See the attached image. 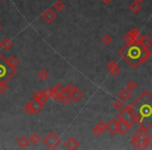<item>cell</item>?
<instances>
[{
    "label": "cell",
    "mask_w": 152,
    "mask_h": 150,
    "mask_svg": "<svg viewBox=\"0 0 152 150\" xmlns=\"http://www.w3.org/2000/svg\"><path fill=\"white\" fill-rule=\"evenodd\" d=\"M139 43H141L144 47L146 48H150L152 46V38L149 36H142L141 39L137 41Z\"/></svg>",
    "instance_id": "cell-17"
},
{
    "label": "cell",
    "mask_w": 152,
    "mask_h": 150,
    "mask_svg": "<svg viewBox=\"0 0 152 150\" xmlns=\"http://www.w3.org/2000/svg\"><path fill=\"white\" fill-rule=\"evenodd\" d=\"M0 47H1V42H0Z\"/></svg>",
    "instance_id": "cell-39"
},
{
    "label": "cell",
    "mask_w": 152,
    "mask_h": 150,
    "mask_svg": "<svg viewBox=\"0 0 152 150\" xmlns=\"http://www.w3.org/2000/svg\"><path fill=\"white\" fill-rule=\"evenodd\" d=\"M118 54L132 69L139 68V66L146 63L151 56L149 48L144 47L137 41H135L132 44H125V46H123L119 50Z\"/></svg>",
    "instance_id": "cell-2"
},
{
    "label": "cell",
    "mask_w": 152,
    "mask_h": 150,
    "mask_svg": "<svg viewBox=\"0 0 152 150\" xmlns=\"http://www.w3.org/2000/svg\"><path fill=\"white\" fill-rule=\"evenodd\" d=\"M29 139H27V138L25 137V135H21V137L19 138V139L17 140V144L18 146H19L20 148H22V149H24V148H26L28 145H29Z\"/></svg>",
    "instance_id": "cell-18"
},
{
    "label": "cell",
    "mask_w": 152,
    "mask_h": 150,
    "mask_svg": "<svg viewBox=\"0 0 152 150\" xmlns=\"http://www.w3.org/2000/svg\"><path fill=\"white\" fill-rule=\"evenodd\" d=\"M150 135L148 133V130L143 129L140 127L132 135H131V145L134 149H147L150 146Z\"/></svg>",
    "instance_id": "cell-3"
},
{
    "label": "cell",
    "mask_w": 152,
    "mask_h": 150,
    "mask_svg": "<svg viewBox=\"0 0 152 150\" xmlns=\"http://www.w3.org/2000/svg\"><path fill=\"white\" fill-rule=\"evenodd\" d=\"M117 119L118 120H123L128 123V124L132 125L134 123H137V117L135 112L133 110V108H131V105H126L121 110H119V114L117 115Z\"/></svg>",
    "instance_id": "cell-5"
},
{
    "label": "cell",
    "mask_w": 152,
    "mask_h": 150,
    "mask_svg": "<svg viewBox=\"0 0 152 150\" xmlns=\"http://www.w3.org/2000/svg\"><path fill=\"white\" fill-rule=\"evenodd\" d=\"M117 125H118V119L113 118L107 123H105V130H107L112 135H116L118 133V131H117Z\"/></svg>",
    "instance_id": "cell-8"
},
{
    "label": "cell",
    "mask_w": 152,
    "mask_h": 150,
    "mask_svg": "<svg viewBox=\"0 0 152 150\" xmlns=\"http://www.w3.org/2000/svg\"><path fill=\"white\" fill-rule=\"evenodd\" d=\"M74 89H75V87H74V85H73V83H68V85L65 87V93L70 94L72 91H73Z\"/></svg>",
    "instance_id": "cell-34"
},
{
    "label": "cell",
    "mask_w": 152,
    "mask_h": 150,
    "mask_svg": "<svg viewBox=\"0 0 152 150\" xmlns=\"http://www.w3.org/2000/svg\"><path fill=\"white\" fill-rule=\"evenodd\" d=\"M17 73V68H13L9 65L4 55L0 53V83L9 81Z\"/></svg>",
    "instance_id": "cell-4"
},
{
    "label": "cell",
    "mask_w": 152,
    "mask_h": 150,
    "mask_svg": "<svg viewBox=\"0 0 152 150\" xmlns=\"http://www.w3.org/2000/svg\"><path fill=\"white\" fill-rule=\"evenodd\" d=\"M107 69L112 76H118L119 74L121 73L120 67H119V66L117 65L116 61H113V59H110V61L107 63Z\"/></svg>",
    "instance_id": "cell-10"
},
{
    "label": "cell",
    "mask_w": 152,
    "mask_h": 150,
    "mask_svg": "<svg viewBox=\"0 0 152 150\" xmlns=\"http://www.w3.org/2000/svg\"><path fill=\"white\" fill-rule=\"evenodd\" d=\"M134 1H137V2H139V3H142L144 0H134Z\"/></svg>",
    "instance_id": "cell-37"
},
{
    "label": "cell",
    "mask_w": 152,
    "mask_h": 150,
    "mask_svg": "<svg viewBox=\"0 0 152 150\" xmlns=\"http://www.w3.org/2000/svg\"><path fill=\"white\" fill-rule=\"evenodd\" d=\"M104 130H105V123H104L103 121H100V122L94 127L92 131H93V133L96 137H99V135H101V133L103 132Z\"/></svg>",
    "instance_id": "cell-16"
},
{
    "label": "cell",
    "mask_w": 152,
    "mask_h": 150,
    "mask_svg": "<svg viewBox=\"0 0 152 150\" xmlns=\"http://www.w3.org/2000/svg\"><path fill=\"white\" fill-rule=\"evenodd\" d=\"M38 76L42 81H45V80H47V79L49 78V72L47 71V70L43 69V70H41V71H39Z\"/></svg>",
    "instance_id": "cell-25"
},
{
    "label": "cell",
    "mask_w": 152,
    "mask_h": 150,
    "mask_svg": "<svg viewBox=\"0 0 152 150\" xmlns=\"http://www.w3.org/2000/svg\"><path fill=\"white\" fill-rule=\"evenodd\" d=\"M123 41H124L126 44H132V43L135 42V39L133 38V37L130 34V32L128 31L124 37H123Z\"/></svg>",
    "instance_id": "cell-27"
},
{
    "label": "cell",
    "mask_w": 152,
    "mask_h": 150,
    "mask_svg": "<svg viewBox=\"0 0 152 150\" xmlns=\"http://www.w3.org/2000/svg\"><path fill=\"white\" fill-rule=\"evenodd\" d=\"M7 89H9V87H7V81H2V83H0V94H1V95L4 94L5 92L7 91Z\"/></svg>",
    "instance_id": "cell-31"
},
{
    "label": "cell",
    "mask_w": 152,
    "mask_h": 150,
    "mask_svg": "<svg viewBox=\"0 0 152 150\" xmlns=\"http://www.w3.org/2000/svg\"><path fill=\"white\" fill-rule=\"evenodd\" d=\"M129 32H130L131 36H132L133 38L135 39V41H139L140 39H141L142 34H141V32H140V30L137 29V28H135V27L131 28V29L129 30Z\"/></svg>",
    "instance_id": "cell-26"
},
{
    "label": "cell",
    "mask_w": 152,
    "mask_h": 150,
    "mask_svg": "<svg viewBox=\"0 0 152 150\" xmlns=\"http://www.w3.org/2000/svg\"><path fill=\"white\" fill-rule=\"evenodd\" d=\"M129 10L131 11V13H133L134 15H137V14H139L140 12L143 10V7H142L141 3L134 1V2H132L130 5H129Z\"/></svg>",
    "instance_id": "cell-19"
},
{
    "label": "cell",
    "mask_w": 152,
    "mask_h": 150,
    "mask_svg": "<svg viewBox=\"0 0 152 150\" xmlns=\"http://www.w3.org/2000/svg\"><path fill=\"white\" fill-rule=\"evenodd\" d=\"M23 110L26 113V114H28V115H30V114H32V110H31V106H30V103H29V101L27 102V103L25 104V105L23 106Z\"/></svg>",
    "instance_id": "cell-33"
},
{
    "label": "cell",
    "mask_w": 152,
    "mask_h": 150,
    "mask_svg": "<svg viewBox=\"0 0 152 150\" xmlns=\"http://www.w3.org/2000/svg\"><path fill=\"white\" fill-rule=\"evenodd\" d=\"M1 47H2L4 50H7V51H9L10 49L13 47V42H12L11 40H10L9 38H5L4 40L1 42Z\"/></svg>",
    "instance_id": "cell-20"
},
{
    "label": "cell",
    "mask_w": 152,
    "mask_h": 150,
    "mask_svg": "<svg viewBox=\"0 0 152 150\" xmlns=\"http://www.w3.org/2000/svg\"><path fill=\"white\" fill-rule=\"evenodd\" d=\"M41 18H42V19L44 20L46 23L51 24L55 19H56V14L53 12L52 9H48V10H46V11H45L44 13L42 14Z\"/></svg>",
    "instance_id": "cell-7"
},
{
    "label": "cell",
    "mask_w": 152,
    "mask_h": 150,
    "mask_svg": "<svg viewBox=\"0 0 152 150\" xmlns=\"http://www.w3.org/2000/svg\"><path fill=\"white\" fill-rule=\"evenodd\" d=\"M43 96H44L46 99L51 98V96H52V89H50V88L45 89V91H43Z\"/></svg>",
    "instance_id": "cell-32"
},
{
    "label": "cell",
    "mask_w": 152,
    "mask_h": 150,
    "mask_svg": "<svg viewBox=\"0 0 152 150\" xmlns=\"http://www.w3.org/2000/svg\"><path fill=\"white\" fill-rule=\"evenodd\" d=\"M53 7H54V10H56L57 12H63L64 10H65L66 5H65V3H64V1L57 0V1H55L54 4H53Z\"/></svg>",
    "instance_id": "cell-24"
},
{
    "label": "cell",
    "mask_w": 152,
    "mask_h": 150,
    "mask_svg": "<svg viewBox=\"0 0 152 150\" xmlns=\"http://www.w3.org/2000/svg\"><path fill=\"white\" fill-rule=\"evenodd\" d=\"M131 96H132V93H131V91H129L128 89H123L120 91V93L118 94V97L119 99L123 100V101H127V100H129L131 98Z\"/></svg>",
    "instance_id": "cell-15"
},
{
    "label": "cell",
    "mask_w": 152,
    "mask_h": 150,
    "mask_svg": "<svg viewBox=\"0 0 152 150\" xmlns=\"http://www.w3.org/2000/svg\"><path fill=\"white\" fill-rule=\"evenodd\" d=\"M1 28H2V25H1V23H0V30H1Z\"/></svg>",
    "instance_id": "cell-38"
},
{
    "label": "cell",
    "mask_w": 152,
    "mask_h": 150,
    "mask_svg": "<svg viewBox=\"0 0 152 150\" xmlns=\"http://www.w3.org/2000/svg\"><path fill=\"white\" fill-rule=\"evenodd\" d=\"M0 1H1V0H0Z\"/></svg>",
    "instance_id": "cell-41"
},
{
    "label": "cell",
    "mask_w": 152,
    "mask_h": 150,
    "mask_svg": "<svg viewBox=\"0 0 152 150\" xmlns=\"http://www.w3.org/2000/svg\"><path fill=\"white\" fill-rule=\"evenodd\" d=\"M100 1H101V2L103 3V4H110V3L112 2L113 0H100Z\"/></svg>",
    "instance_id": "cell-36"
},
{
    "label": "cell",
    "mask_w": 152,
    "mask_h": 150,
    "mask_svg": "<svg viewBox=\"0 0 152 150\" xmlns=\"http://www.w3.org/2000/svg\"><path fill=\"white\" fill-rule=\"evenodd\" d=\"M131 128V125L123 120H118V125H117V131L121 135H124L128 132V130Z\"/></svg>",
    "instance_id": "cell-11"
},
{
    "label": "cell",
    "mask_w": 152,
    "mask_h": 150,
    "mask_svg": "<svg viewBox=\"0 0 152 150\" xmlns=\"http://www.w3.org/2000/svg\"><path fill=\"white\" fill-rule=\"evenodd\" d=\"M131 108L137 114V123L141 128L149 130L152 127V95L144 91L132 103Z\"/></svg>",
    "instance_id": "cell-1"
},
{
    "label": "cell",
    "mask_w": 152,
    "mask_h": 150,
    "mask_svg": "<svg viewBox=\"0 0 152 150\" xmlns=\"http://www.w3.org/2000/svg\"><path fill=\"white\" fill-rule=\"evenodd\" d=\"M43 143L47 146V148L49 149H55L59 146V144L61 143V140L58 135L55 132L51 131L48 135H46V137L43 139Z\"/></svg>",
    "instance_id": "cell-6"
},
{
    "label": "cell",
    "mask_w": 152,
    "mask_h": 150,
    "mask_svg": "<svg viewBox=\"0 0 152 150\" xmlns=\"http://www.w3.org/2000/svg\"><path fill=\"white\" fill-rule=\"evenodd\" d=\"M150 144H151V146H152V143H150Z\"/></svg>",
    "instance_id": "cell-40"
},
{
    "label": "cell",
    "mask_w": 152,
    "mask_h": 150,
    "mask_svg": "<svg viewBox=\"0 0 152 150\" xmlns=\"http://www.w3.org/2000/svg\"><path fill=\"white\" fill-rule=\"evenodd\" d=\"M59 101H61V103L63 104V105H68V104L70 103V101H71L70 95L68 93H64L63 95L61 96V98H59Z\"/></svg>",
    "instance_id": "cell-22"
},
{
    "label": "cell",
    "mask_w": 152,
    "mask_h": 150,
    "mask_svg": "<svg viewBox=\"0 0 152 150\" xmlns=\"http://www.w3.org/2000/svg\"><path fill=\"white\" fill-rule=\"evenodd\" d=\"M79 146H80V143H79L78 140H76L75 138H70L65 143V147L69 150H76Z\"/></svg>",
    "instance_id": "cell-13"
},
{
    "label": "cell",
    "mask_w": 152,
    "mask_h": 150,
    "mask_svg": "<svg viewBox=\"0 0 152 150\" xmlns=\"http://www.w3.org/2000/svg\"><path fill=\"white\" fill-rule=\"evenodd\" d=\"M101 42L103 43L104 45H106V46H107V45H110V43L113 42V38L110 36V34H105V36H103V37H102V39H101Z\"/></svg>",
    "instance_id": "cell-30"
},
{
    "label": "cell",
    "mask_w": 152,
    "mask_h": 150,
    "mask_svg": "<svg viewBox=\"0 0 152 150\" xmlns=\"http://www.w3.org/2000/svg\"><path fill=\"white\" fill-rule=\"evenodd\" d=\"M7 59V63H9V65L11 66V67L17 68L18 65H19V59H18L16 56H14V55H11V56Z\"/></svg>",
    "instance_id": "cell-21"
},
{
    "label": "cell",
    "mask_w": 152,
    "mask_h": 150,
    "mask_svg": "<svg viewBox=\"0 0 152 150\" xmlns=\"http://www.w3.org/2000/svg\"><path fill=\"white\" fill-rule=\"evenodd\" d=\"M113 106H114L116 110H121L123 108H124V101L123 100H121V99H117V100H115L114 101V103H113Z\"/></svg>",
    "instance_id": "cell-28"
},
{
    "label": "cell",
    "mask_w": 152,
    "mask_h": 150,
    "mask_svg": "<svg viewBox=\"0 0 152 150\" xmlns=\"http://www.w3.org/2000/svg\"><path fill=\"white\" fill-rule=\"evenodd\" d=\"M137 83H135L134 80H132V79H131V80H128L126 83V89H128L129 91H134L135 89H137Z\"/></svg>",
    "instance_id": "cell-29"
},
{
    "label": "cell",
    "mask_w": 152,
    "mask_h": 150,
    "mask_svg": "<svg viewBox=\"0 0 152 150\" xmlns=\"http://www.w3.org/2000/svg\"><path fill=\"white\" fill-rule=\"evenodd\" d=\"M29 103H30V106H31L32 114H34V115L39 114V113L43 110V108H44V105H45V104L43 103L41 100L34 99V98H32L31 101H29Z\"/></svg>",
    "instance_id": "cell-12"
},
{
    "label": "cell",
    "mask_w": 152,
    "mask_h": 150,
    "mask_svg": "<svg viewBox=\"0 0 152 150\" xmlns=\"http://www.w3.org/2000/svg\"><path fill=\"white\" fill-rule=\"evenodd\" d=\"M64 93H65V87H64L61 83H57L52 89V96H51V98H52L54 101H57V100H59L61 96L63 95Z\"/></svg>",
    "instance_id": "cell-9"
},
{
    "label": "cell",
    "mask_w": 152,
    "mask_h": 150,
    "mask_svg": "<svg viewBox=\"0 0 152 150\" xmlns=\"http://www.w3.org/2000/svg\"><path fill=\"white\" fill-rule=\"evenodd\" d=\"M29 142L31 144H34V145H37V144H39L41 142V137L40 135H38V133L34 132L30 135L29 137Z\"/></svg>",
    "instance_id": "cell-23"
},
{
    "label": "cell",
    "mask_w": 152,
    "mask_h": 150,
    "mask_svg": "<svg viewBox=\"0 0 152 150\" xmlns=\"http://www.w3.org/2000/svg\"><path fill=\"white\" fill-rule=\"evenodd\" d=\"M42 97H43V92L40 91V90H37V91L34 93V99L41 100V98Z\"/></svg>",
    "instance_id": "cell-35"
},
{
    "label": "cell",
    "mask_w": 152,
    "mask_h": 150,
    "mask_svg": "<svg viewBox=\"0 0 152 150\" xmlns=\"http://www.w3.org/2000/svg\"><path fill=\"white\" fill-rule=\"evenodd\" d=\"M69 95H70V98H71V101H73V102L80 101V100L83 99V92H81L80 90L76 89V88L69 94Z\"/></svg>",
    "instance_id": "cell-14"
}]
</instances>
